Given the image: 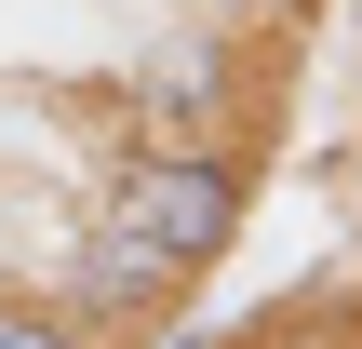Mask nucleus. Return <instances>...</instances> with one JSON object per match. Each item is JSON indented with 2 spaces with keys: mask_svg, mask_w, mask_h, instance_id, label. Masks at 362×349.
<instances>
[{
  "mask_svg": "<svg viewBox=\"0 0 362 349\" xmlns=\"http://www.w3.org/2000/svg\"><path fill=\"white\" fill-rule=\"evenodd\" d=\"M67 296H81V323H107V309H161V296H188L148 242H121L107 215H81V242H67Z\"/></svg>",
  "mask_w": 362,
  "mask_h": 349,
  "instance_id": "nucleus-3",
  "label": "nucleus"
},
{
  "mask_svg": "<svg viewBox=\"0 0 362 349\" xmlns=\"http://www.w3.org/2000/svg\"><path fill=\"white\" fill-rule=\"evenodd\" d=\"M175 349H188V336H175Z\"/></svg>",
  "mask_w": 362,
  "mask_h": 349,
  "instance_id": "nucleus-6",
  "label": "nucleus"
},
{
  "mask_svg": "<svg viewBox=\"0 0 362 349\" xmlns=\"http://www.w3.org/2000/svg\"><path fill=\"white\" fill-rule=\"evenodd\" d=\"M94 215H107L121 242H148L175 282H202V269L242 242V161H228V148H134Z\"/></svg>",
  "mask_w": 362,
  "mask_h": 349,
  "instance_id": "nucleus-1",
  "label": "nucleus"
},
{
  "mask_svg": "<svg viewBox=\"0 0 362 349\" xmlns=\"http://www.w3.org/2000/svg\"><path fill=\"white\" fill-rule=\"evenodd\" d=\"M202 27H269V13H296V0H188Z\"/></svg>",
  "mask_w": 362,
  "mask_h": 349,
  "instance_id": "nucleus-5",
  "label": "nucleus"
},
{
  "mask_svg": "<svg viewBox=\"0 0 362 349\" xmlns=\"http://www.w3.org/2000/svg\"><path fill=\"white\" fill-rule=\"evenodd\" d=\"M0 349H94V323H67V309H13Z\"/></svg>",
  "mask_w": 362,
  "mask_h": 349,
  "instance_id": "nucleus-4",
  "label": "nucleus"
},
{
  "mask_svg": "<svg viewBox=\"0 0 362 349\" xmlns=\"http://www.w3.org/2000/svg\"><path fill=\"white\" fill-rule=\"evenodd\" d=\"M215 121H228V54L215 40H175V54L134 67V148H215Z\"/></svg>",
  "mask_w": 362,
  "mask_h": 349,
  "instance_id": "nucleus-2",
  "label": "nucleus"
}]
</instances>
